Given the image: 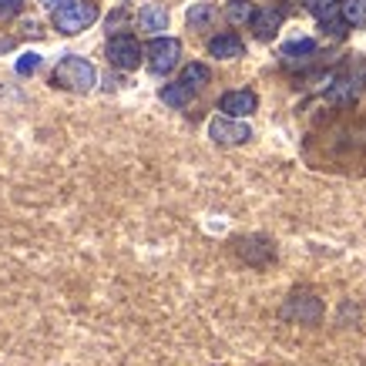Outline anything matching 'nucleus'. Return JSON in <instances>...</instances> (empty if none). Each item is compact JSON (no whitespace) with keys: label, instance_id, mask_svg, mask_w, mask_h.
I'll use <instances>...</instances> for the list:
<instances>
[{"label":"nucleus","instance_id":"obj_1","mask_svg":"<svg viewBox=\"0 0 366 366\" xmlns=\"http://www.w3.org/2000/svg\"><path fill=\"white\" fill-rule=\"evenodd\" d=\"M51 84L61 91H71V94H88L94 84H98V71L88 57L67 54L64 61H57V67L51 71Z\"/></svg>","mask_w":366,"mask_h":366},{"label":"nucleus","instance_id":"obj_2","mask_svg":"<svg viewBox=\"0 0 366 366\" xmlns=\"http://www.w3.org/2000/svg\"><path fill=\"white\" fill-rule=\"evenodd\" d=\"M94 21H98V4L94 0H71L67 7L54 11V31L64 34V37H74Z\"/></svg>","mask_w":366,"mask_h":366},{"label":"nucleus","instance_id":"obj_3","mask_svg":"<svg viewBox=\"0 0 366 366\" xmlns=\"http://www.w3.org/2000/svg\"><path fill=\"white\" fill-rule=\"evenodd\" d=\"M178 57H182V41H178V37H155L152 44L144 47V61H148V71H152V74L175 71Z\"/></svg>","mask_w":366,"mask_h":366},{"label":"nucleus","instance_id":"obj_4","mask_svg":"<svg viewBox=\"0 0 366 366\" xmlns=\"http://www.w3.org/2000/svg\"><path fill=\"white\" fill-rule=\"evenodd\" d=\"M142 44H138V37L132 34H112L108 37V64L118 67V71H134V67L142 64Z\"/></svg>","mask_w":366,"mask_h":366},{"label":"nucleus","instance_id":"obj_5","mask_svg":"<svg viewBox=\"0 0 366 366\" xmlns=\"http://www.w3.org/2000/svg\"><path fill=\"white\" fill-rule=\"evenodd\" d=\"M209 138L222 148H235V144H245L252 138V128L239 118H229V114H215L209 122Z\"/></svg>","mask_w":366,"mask_h":366},{"label":"nucleus","instance_id":"obj_6","mask_svg":"<svg viewBox=\"0 0 366 366\" xmlns=\"http://www.w3.org/2000/svg\"><path fill=\"white\" fill-rule=\"evenodd\" d=\"M282 316L292 322H302V326H316L322 320V302L312 292H292L282 306Z\"/></svg>","mask_w":366,"mask_h":366},{"label":"nucleus","instance_id":"obj_7","mask_svg":"<svg viewBox=\"0 0 366 366\" xmlns=\"http://www.w3.org/2000/svg\"><path fill=\"white\" fill-rule=\"evenodd\" d=\"M239 255H242L249 266H269L276 259V245L269 242L266 235H249V239H239L235 242Z\"/></svg>","mask_w":366,"mask_h":366},{"label":"nucleus","instance_id":"obj_8","mask_svg":"<svg viewBox=\"0 0 366 366\" xmlns=\"http://www.w3.org/2000/svg\"><path fill=\"white\" fill-rule=\"evenodd\" d=\"M259 108V94L255 91H225L219 98V112L229 114V118H249V114Z\"/></svg>","mask_w":366,"mask_h":366},{"label":"nucleus","instance_id":"obj_9","mask_svg":"<svg viewBox=\"0 0 366 366\" xmlns=\"http://www.w3.org/2000/svg\"><path fill=\"white\" fill-rule=\"evenodd\" d=\"M282 21H286V14H282V7H259L252 17V34L259 37V41H272L279 34V27H282Z\"/></svg>","mask_w":366,"mask_h":366},{"label":"nucleus","instance_id":"obj_10","mask_svg":"<svg viewBox=\"0 0 366 366\" xmlns=\"http://www.w3.org/2000/svg\"><path fill=\"white\" fill-rule=\"evenodd\" d=\"M209 54L219 57V61H235V57L245 54V44H242L239 34L225 31V34H215V37L209 41Z\"/></svg>","mask_w":366,"mask_h":366},{"label":"nucleus","instance_id":"obj_11","mask_svg":"<svg viewBox=\"0 0 366 366\" xmlns=\"http://www.w3.org/2000/svg\"><path fill=\"white\" fill-rule=\"evenodd\" d=\"M138 27H142L144 34L162 37V31L168 27V11L162 7V4H144L142 11H138Z\"/></svg>","mask_w":366,"mask_h":366},{"label":"nucleus","instance_id":"obj_12","mask_svg":"<svg viewBox=\"0 0 366 366\" xmlns=\"http://www.w3.org/2000/svg\"><path fill=\"white\" fill-rule=\"evenodd\" d=\"M312 54H316V41H310V37H302V41H289V44H282V51H279V57H282V64L286 67L306 64Z\"/></svg>","mask_w":366,"mask_h":366},{"label":"nucleus","instance_id":"obj_13","mask_svg":"<svg viewBox=\"0 0 366 366\" xmlns=\"http://www.w3.org/2000/svg\"><path fill=\"white\" fill-rule=\"evenodd\" d=\"M192 98H195V88H189L185 81H172V84L162 88V101L168 108H189Z\"/></svg>","mask_w":366,"mask_h":366},{"label":"nucleus","instance_id":"obj_14","mask_svg":"<svg viewBox=\"0 0 366 366\" xmlns=\"http://www.w3.org/2000/svg\"><path fill=\"white\" fill-rule=\"evenodd\" d=\"M326 98L336 104H353L356 101V81L353 78H333V84L326 88Z\"/></svg>","mask_w":366,"mask_h":366},{"label":"nucleus","instance_id":"obj_15","mask_svg":"<svg viewBox=\"0 0 366 366\" xmlns=\"http://www.w3.org/2000/svg\"><path fill=\"white\" fill-rule=\"evenodd\" d=\"M225 17H229V24H235V27L252 24V17H255L252 0H229V4H225Z\"/></svg>","mask_w":366,"mask_h":366},{"label":"nucleus","instance_id":"obj_16","mask_svg":"<svg viewBox=\"0 0 366 366\" xmlns=\"http://www.w3.org/2000/svg\"><path fill=\"white\" fill-rule=\"evenodd\" d=\"M340 17L346 27H363L366 24V0H340Z\"/></svg>","mask_w":366,"mask_h":366},{"label":"nucleus","instance_id":"obj_17","mask_svg":"<svg viewBox=\"0 0 366 366\" xmlns=\"http://www.w3.org/2000/svg\"><path fill=\"white\" fill-rule=\"evenodd\" d=\"M302 4H306V11H310L320 24L340 17V0H302Z\"/></svg>","mask_w":366,"mask_h":366},{"label":"nucleus","instance_id":"obj_18","mask_svg":"<svg viewBox=\"0 0 366 366\" xmlns=\"http://www.w3.org/2000/svg\"><path fill=\"white\" fill-rule=\"evenodd\" d=\"M178 81H185V84H189V88H205V84H209L212 81V71L205 64H199V61H192V64H185L182 67V78Z\"/></svg>","mask_w":366,"mask_h":366},{"label":"nucleus","instance_id":"obj_19","mask_svg":"<svg viewBox=\"0 0 366 366\" xmlns=\"http://www.w3.org/2000/svg\"><path fill=\"white\" fill-rule=\"evenodd\" d=\"M215 21V7L212 4H195L189 11V27L192 31H209V24Z\"/></svg>","mask_w":366,"mask_h":366},{"label":"nucleus","instance_id":"obj_20","mask_svg":"<svg viewBox=\"0 0 366 366\" xmlns=\"http://www.w3.org/2000/svg\"><path fill=\"white\" fill-rule=\"evenodd\" d=\"M37 67H41V54H34V51H27V54L17 57V74H24V78H27V74H34Z\"/></svg>","mask_w":366,"mask_h":366},{"label":"nucleus","instance_id":"obj_21","mask_svg":"<svg viewBox=\"0 0 366 366\" xmlns=\"http://www.w3.org/2000/svg\"><path fill=\"white\" fill-rule=\"evenodd\" d=\"M27 0H0V17H17Z\"/></svg>","mask_w":366,"mask_h":366},{"label":"nucleus","instance_id":"obj_22","mask_svg":"<svg viewBox=\"0 0 366 366\" xmlns=\"http://www.w3.org/2000/svg\"><path fill=\"white\" fill-rule=\"evenodd\" d=\"M41 4H44L47 11L54 14V11H61V7H67V4H71V0H41Z\"/></svg>","mask_w":366,"mask_h":366}]
</instances>
